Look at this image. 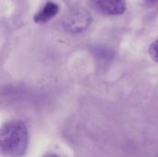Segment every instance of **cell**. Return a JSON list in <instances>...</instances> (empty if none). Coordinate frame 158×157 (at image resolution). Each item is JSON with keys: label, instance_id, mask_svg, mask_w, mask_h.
<instances>
[{"label": "cell", "instance_id": "cell-1", "mask_svg": "<svg viewBox=\"0 0 158 157\" xmlns=\"http://www.w3.org/2000/svg\"><path fill=\"white\" fill-rule=\"evenodd\" d=\"M28 146L26 124L19 119L6 122L0 131V149L4 157H22Z\"/></svg>", "mask_w": 158, "mask_h": 157}, {"label": "cell", "instance_id": "cell-2", "mask_svg": "<svg viewBox=\"0 0 158 157\" xmlns=\"http://www.w3.org/2000/svg\"><path fill=\"white\" fill-rule=\"evenodd\" d=\"M92 19V15L86 9L75 7L64 16L62 25L70 33H81L91 26Z\"/></svg>", "mask_w": 158, "mask_h": 157}, {"label": "cell", "instance_id": "cell-3", "mask_svg": "<svg viewBox=\"0 0 158 157\" xmlns=\"http://www.w3.org/2000/svg\"><path fill=\"white\" fill-rule=\"evenodd\" d=\"M100 11L106 15L118 16L123 14L127 9L125 0H94Z\"/></svg>", "mask_w": 158, "mask_h": 157}, {"label": "cell", "instance_id": "cell-4", "mask_svg": "<svg viewBox=\"0 0 158 157\" xmlns=\"http://www.w3.org/2000/svg\"><path fill=\"white\" fill-rule=\"evenodd\" d=\"M59 6L52 1H48L45 5L34 15L33 19L36 23H45L52 19L59 11Z\"/></svg>", "mask_w": 158, "mask_h": 157}, {"label": "cell", "instance_id": "cell-5", "mask_svg": "<svg viewBox=\"0 0 158 157\" xmlns=\"http://www.w3.org/2000/svg\"><path fill=\"white\" fill-rule=\"evenodd\" d=\"M149 54L150 56L155 60L156 62H158V40L154 42L149 48Z\"/></svg>", "mask_w": 158, "mask_h": 157}, {"label": "cell", "instance_id": "cell-6", "mask_svg": "<svg viewBox=\"0 0 158 157\" xmlns=\"http://www.w3.org/2000/svg\"><path fill=\"white\" fill-rule=\"evenodd\" d=\"M44 157H60V156H58V155H54V154H50V155H44Z\"/></svg>", "mask_w": 158, "mask_h": 157}]
</instances>
